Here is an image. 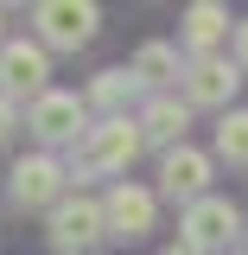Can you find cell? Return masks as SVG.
<instances>
[{"instance_id":"6da1fadb","label":"cell","mask_w":248,"mask_h":255,"mask_svg":"<svg viewBox=\"0 0 248 255\" xmlns=\"http://www.w3.org/2000/svg\"><path fill=\"white\" fill-rule=\"evenodd\" d=\"M140 147H147V134H140V115H108V122H95L89 134L77 140V153H70V179H95V172H127Z\"/></svg>"},{"instance_id":"7a4b0ae2","label":"cell","mask_w":248,"mask_h":255,"mask_svg":"<svg viewBox=\"0 0 248 255\" xmlns=\"http://www.w3.org/2000/svg\"><path fill=\"white\" fill-rule=\"evenodd\" d=\"M45 236H51L58 255H89L95 243L108 236V211H102L95 198H83V191H70L58 211L45 217Z\"/></svg>"},{"instance_id":"3957f363","label":"cell","mask_w":248,"mask_h":255,"mask_svg":"<svg viewBox=\"0 0 248 255\" xmlns=\"http://www.w3.org/2000/svg\"><path fill=\"white\" fill-rule=\"evenodd\" d=\"M32 26H38V45L45 51H83L95 38V26H102V13L89 0H45L32 13Z\"/></svg>"},{"instance_id":"277c9868","label":"cell","mask_w":248,"mask_h":255,"mask_svg":"<svg viewBox=\"0 0 248 255\" xmlns=\"http://www.w3.org/2000/svg\"><path fill=\"white\" fill-rule=\"evenodd\" d=\"M45 90H51V51H45L38 38H6V45H0V96L38 102Z\"/></svg>"},{"instance_id":"5b68a950","label":"cell","mask_w":248,"mask_h":255,"mask_svg":"<svg viewBox=\"0 0 248 255\" xmlns=\"http://www.w3.org/2000/svg\"><path fill=\"white\" fill-rule=\"evenodd\" d=\"M26 128L45 140V147H64V140L77 147V140L89 134V109H83L70 90H45V96L26 109Z\"/></svg>"},{"instance_id":"8992f818","label":"cell","mask_w":248,"mask_h":255,"mask_svg":"<svg viewBox=\"0 0 248 255\" xmlns=\"http://www.w3.org/2000/svg\"><path fill=\"white\" fill-rule=\"evenodd\" d=\"M64 179H70V172H64L51 153H26L19 166H13V204H19V211H45V217H51L64 198H70Z\"/></svg>"},{"instance_id":"52a82bcc","label":"cell","mask_w":248,"mask_h":255,"mask_svg":"<svg viewBox=\"0 0 248 255\" xmlns=\"http://www.w3.org/2000/svg\"><path fill=\"white\" fill-rule=\"evenodd\" d=\"M178 236H185V243H197L204 255H210V249H229V243L242 236V211H236L229 198H217V191H210V198H197L185 217H178Z\"/></svg>"},{"instance_id":"ba28073f","label":"cell","mask_w":248,"mask_h":255,"mask_svg":"<svg viewBox=\"0 0 248 255\" xmlns=\"http://www.w3.org/2000/svg\"><path fill=\"white\" fill-rule=\"evenodd\" d=\"M236 83H242V64L236 58H191L185 64V102L191 109H223L229 115Z\"/></svg>"},{"instance_id":"9c48e42d","label":"cell","mask_w":248,"mask_h":255,"mask_svg":"<svg viewBox=\"0 0 248 255\" xmlns=\"http://www.w3.org/2000/svg\"><path fill=\"white\" fill-rule=\"evenodd\" d=\"M159 191L165 198H178V204H197V198H210V153H197V147H172V153L159 159Z\"/></svg>"},{"instance_id":"30bf717a","label":"cell","mask_w":248,"mask_h":255,"mask_svg":"<svg viewBox=\"0 0 248 255\" xmlns=\"http://www.w3.org/2000/svg\"><path fill=\"white\" fill-rule=\"evenodd\" d=\"M102 211H108V236H121V243L147 236V230H153V217H159L153 191H147V185H127V179L102 198Z\"/></svg>"},{"instance_id":"8fae6325","label":"cell","mask_w":248,"mask_h":255,"mask_svg":"<svg viewBox=\"0 0 248 255\" xmlns=\"http://www.w3.org/2000/svg\"><path fill=\"white\" fill-rule=\"evenodd\" d=\"M185 128H191V102L178 96H153L147 109H140V134H147V147H185Z\"/></svg>"},{"instance_id":"7c38bea8","label":"cell","mask_w":248,"mask_h":255,"mask_svg":"<svg viewBox=\"0 0 248 255\" xmlns=\"http://www.w3.org/2000/svg\"><path fill=\"white\" fill-rule=\"evenodd\" d=\"M185 45L197 51V58H217V38L229 32V6H217V0H197V6H185Z\"/></svg>"},{"instance_id":"4fadbf2b","label":"cell","mask_w":248,"mask_h":255,"mask_svg":"<svg viewBox=\"0 0 248 255\" xmlns=\"http://www.w3.org/2000/svg\"><path fill=\"white\" fill-rule=\"evenodd\" d=\"M127 70H134V77H140V83H147V90H165V83H172V77H178V83H185V64H178V51H172V45H140V51H134V64H127Z\"/></svg>"},{"instance_id":"5bb4252c","label":"cell","mask_w":248,"mask_h":255,"mask_svg":"<svg viewBox=\"0 0 248 255\" xmlns=\"http://www.w3.org/2000/svg\"><path fill=\"white\" fill-rule=\"evenodd\" d=\"M134 90H147L134 70H102V77L89 83V102H95V109H108V115H121V102H127Z\"/></svg>"},{"instance_id":"9a60e30c","label":"cell","mask_w":248,"mask_h":255,"mask_svg":"<svg viewBox=\"0 0 248 255\" xmlns=\"http://www.w3.org/2000/svg\"><path fill=\"white\" fill-rule=\"evenodd\" d=\"M217 153L248 172V109H229V115L217 122Z\"/></svg>"},{"instance_id":"2e32d148","label":"cell","mask_w":248,"mask_h":255,"mask_svg":"<svg viewBox=\"0 0 248 255\" xmlns=\"http://www.w3.org/2000/svg\"><path fill=\"white\" fill-rule=\"evenodd\" d=\"M13 128H19V102H13V96H0V147L13 140Z\"/></svg>"},{"instance_id":"e0dca14e","label":"cell","mask_w":248,"mask_h":255,"mask_svg":"<svg viewBox=\"0 0 248 255\" xmlns=\"http://www.w3.org/2000/svg\"><path fill=\"white\" fill-rule=\"evenodd\" d=\"M229 45H236L229 58H236V64H242V70H248V19H242V26H236V38H229Z\"/></svg>"},{"instance_id":"ac0fdd59","label":"cell","mask_w":248,"mask_h":255,"mask_svg":"<svg viewBox=\"0 0 248 255\" xmlns=\"http://www.w3.org/2000/svg\"><path fill=\"white\" fill-rule=\"evenodd\" d=\"M165 255H204V249H197V243H185V236H178V243H172V249H165Z\"/></svg>"},{"instance_id":"d6986e66","label":"cell","mask_w":248,"mask_h":255,"mask_svg":"<svg viewBox=\"0 0 248 255\" xmlns=\"http://www.w3.org/2000/svg\"><path fill=\"white\" fill-rule=\"evenodd\" d=\"M0 45H6V38H0Z\"/></svg>"}]
</instances>
